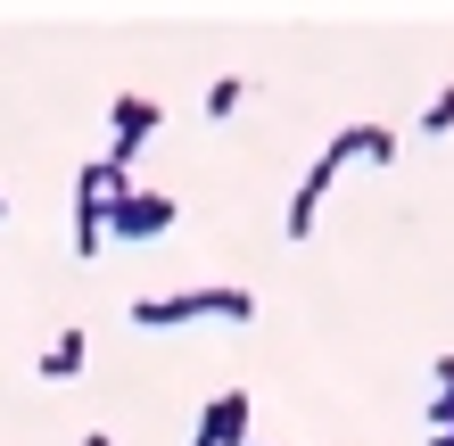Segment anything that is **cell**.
Instances as JSON below:
<instances>
[{"mask_svg":"<svg viewBox=\"0 0 454 446\" xmlns=\"http://www.w3.org/2000/svg\"><path fill=\"white\" fill-rule=\"evenodd\" d=\"M132 331H182V323H256L248 290H174V298H124Z\"/></svg>","mask_w":454,"mask_h":446,"instance_id":"obj_1","label":"cell"},{"mask_svg":"<svg viewBox=\"0 0 454 446\" xmlns=\"http://www.w3.org/2000/svg\"><path fill=\"white\" fill-rule=\"evenodd\" d=\"M116 191H132L124 166H108V157L74 166V256H99V248H108V199Z\"/></svg>","mask_w":454,"mask_h":446,"instance_id":"obj_2","label":"cell"},{"mask_svg":"<svg viewBox=\"0 0 454 446\" xmlns=\"http://www.w3.org/2000/svg\"><path fill=\"white\" fill-rule=\"evenodd\" d=\"M166 124V108L157 99H141V91H124V99H108V166H124L132 174V157H141V141Z\"/></svg>","mask_w":454,"mask_h":446,"instance_id":"obj_3","label":"cell"},{"mask_svg":"<svg viewBox=\"0 0 454 446\" xmlns=\"http://www.w3.org/2000/svg\"><path fill=\"white\" fill-rule=\"evenodd\" d=\"M157 231H174L166 191H116L108 199V240H157Z\"/></svg>","mask_w":454,"mask_h":446,"instance_id":"obj_4","label":"cell"},{"mask_svg":"<svg viewBox=\"0 0 454 446\" xmlns=\"http://www.w3.org/2000/svg\"><path fill=\"white\" fill-rule=\"evenodd\" d=\"M248 422H256V397H248V388H215V397L199 405L191 446H248Z\"/></svg>","mask_w":454,"mask_h":446,"instance_id":"obj_5","label":"cell"},{"mask_svg":"<svg viewBox=\"0 0 454 446\" xmlns=\"http://www.w3.org/2000/svg\"><path fill=\"white\" fill-rule=\"evenodd\" d=\"M356 157H372V166H396V133H388V124H347V133H331V149H323L331 174L356 166Z\"/></svg>","mask_w":454,"mask_h":446,"instance_id":"obj_6","label":"cell"},{"mask_svg":"<svg viewBox=\"0 0 454 446\" xmlns=\"http://www.w3.org/2000/svg\"><path fill=\"white\" fill-rule=\"evenodd\" d=\"M331 166H323V157H314V166H306V182H298V191H289V240H306V231H314V215H323V199H331Z\"/></svg>","mask_w":454,"mask_h":446,"instance_id":"obj_7","label":"cell"},{"mask_svg":"<svg viewBox=\"0 0 454 446\" xmlns=\"http://www.w3.org/2000/svg\"><path fill=\"white\" fill-rule=\"evenodd\" d=\"M83 356H91V331H83V323H67V331L42 348L34 372H42V380H74V372H83Z\"/></svg>","mask_w":454,"mask_h":446,"instance_id":"obj_8","label":"cell"},{"mask_svg":"<svg viewBox=\"0 0 454 446\" xmlns=\"http://www.w3.org/2000/svg\"><path fill=\"white\" fill-rule=\"evenodd\" d=\"M430 380H438V388H430V430H454V356L430 364Z\"/></svg>","mask_w":454,"mask_h":446,"instance_id":"obj_9","label":"cell"},{"mask_svg":"<svg viewBox=\"0 0 454 446\" xmlns=\"http://www.w3.org/2000/svg\"><path fill=\"white\" fill-rule=\"evenodd\" d=\"M239 99H248V83H239V74H215V83H207V99H199V108H207V116L223 124V116H239Z\"/></svg>","mask_w":454,"mask_h":446,"instance_id":"obj_10","label":"cell"},{"mask_svg":"<svg viewBox=\"0 0 454 446\" xmlns=\"http://www.w3.org/2000/svg\"><path fill=\"white\" fill-rule=\"evenodd\" d=\"M421 133H430V141H438V133H454V83L430 99V108H421Z\"/></svg>","mask_w":454,"mask_h":446,"instance_id":"obj_11","label":"cell"},{"mask_svg":"<svg viewBox=\"0 0 454 446\" xmlns=\"http://www.w3.org/2000/svg\"><path fill=\"white\" fill-rule=\"evenodd\" d=\"M83 446H116V438H108V430H83Z\"/></svg>","mask_w":454,"mask_h":446,"instance_id":"obj_12","label":"cell"},{"mask_svg":"<svg viewBox=\"0 0 454 446\" xmlns=\"http://www.w3.org/2000/svg\"><path fill=\"white\" fill-rule=\"evenodd\" d=\"M430 446H454V430H430Z\"/></svg>","mask_w":454,"mask_h":446,"instance_id":"obj_13","label":"cell"},{"mask_svg":"<svg viewBox=\"0 0 454 446\" xmlns=\"http://www.w3.org/2000/svg\"><path fill=\"white\" fill-rule=\"evenodd\" d=\"M0 223H9V199H0Z\"/></svg>","mask_w":454,"mask_h":446,"instance_id":"obj_14","label":"cell"},{"mask_svg":"<svg viewBox=\"0 0 454 446\" xmlns=\"http://www.w3.org/2000/svg\"><path fill=\"white\" fill-rule=\"evenodd\" d=\"M248 446H256V438H248Z\"/></svg>","mask_w":454,"mask_h":446,"instance_id":"obj_15","label":"cell"}]
</instances>
